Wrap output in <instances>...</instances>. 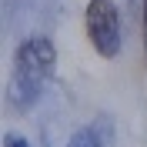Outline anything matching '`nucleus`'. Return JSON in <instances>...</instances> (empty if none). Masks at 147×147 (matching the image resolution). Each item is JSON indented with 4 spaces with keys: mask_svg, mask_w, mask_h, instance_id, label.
<instances>
[{
    "mask_svg": "<svg viewBox=\"0 0 147 147\" xmlns=\"http://www.w3.org/2000/svg\"><path fill=\"white\" fill-rule=\"evenodd\" d=\"M84 27L87 40L104 60H114L124 50V20L114 0H90L84 10Z\"/></svg>",
    "mask_w": 147,
    "mask_h": 147,
    "instance_id": "obj_2",
    "label": "nucleus"
},
{
    "mask_svg": "<svg viewBox=\"0 0 147 147\" xmlns=\"http://www.w3.org/2000/svg\"><path fill=\"white\" fill-rule=\"evenodd\" d=\"M144 40H147V0H144Z\"/></svg>",
    "mask_w": 147,
    "mask_h": 147,
    "instance_id": "obj_5",
    "label": "nucleus"
},
{
    "mask_svg": "<svg viewBox=\"0 0 147 147\" xmlns=\"http://www.w3.org/2000/svg\"><path fill=\"white\" fill-rule=\"evenodd\" d=\"M67 147H114V120L107 114H97L90 124H84L70 134Z\"/></svg>",
    "mask_w": 147,
    "mask_h": 147,
    "instance_id": "obj_3",
    "label": "nucleus"
},
{
    "mask_svg": "<svg viewBox=\"0 0 147 147\" xmlns=\"http://www.w3.org/2000/svg\"><path fill=\"white\" fill-rule=\"evenodd\" d=\"M3 147H34L27 137H20V134H7L3 137Z\"/></svg>",
    "mask_w": 147,
    "mask_h": 147,
    "instance_id": "obj_4",
    "label": "nucleus"
},
{
    "mask_svg": "<svg viewBox=\"0 0 147 147\" xmlns=\"http://www.w3.org/2000/svg\"><path fill=\"white\" fill-rule=\"evenodd\" d=\"M57 70V47L50 37L34 34L17 47L13 54V70H10V87L7 100L17 110H30L40 97H44L47 80Z\"/></svg>",
    "mask_w": 147,
    "mask_h": 147,
    "instance_id": "obj_1",
    "label": "nucleus"
}]
</instances>
